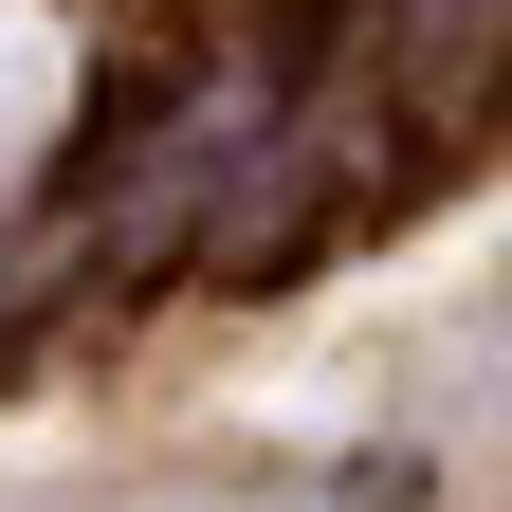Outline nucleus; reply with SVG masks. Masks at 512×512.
<instances>
[{
	"instance_id": "f257e3e1",
	"label": "nucleus",
	"mask_w": 512,
	"mask_h": 512,
	"mask_svg": "<svg viewBox=\"0 0 512 512\" xmlns=\"http://www.w3.org/2000/svg\"><path fill=\"white\" fill-rule=\"evenodd\" d=\"M37 110H55V37L19 19V0H0V147H19V128H37Z\"/></svg>"
}]
</instances>
